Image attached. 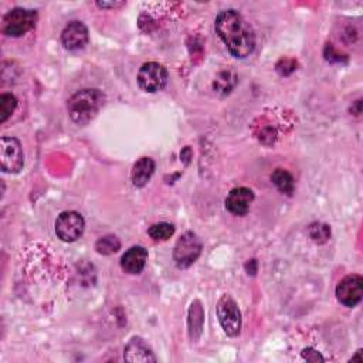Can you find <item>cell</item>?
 Here are the masks:
<instances>
[{"label":"cell","instance_id":"obj_1","mask_svg":"<svg viewBox=\"0 0 363 363\" xmlns=\"http://www.w3.org/2000/svg\"><path fill=\"white\" fill-rule=\"evenodd\" d=\"M214 29L234 58H246L254 51V30L237 11L220 12L216 18Z\"/></svg>","mask_w":363,"mask_h":363},{"label":"cell","instance_id":"obj_2","mask_svg":"<svg viewBox=\"0 0 363 363\" xmlns=\"http://www.w3.org/2000/svg\"><path fill=\"white\" fill-rule=\"evenodd\" d=\"M105 105V94L97 88L77 91L67 102V111L73 123L85 125L93 121Z\"/></svg>","mask_w":363,"mask_h":363},{"label":"cell","instance_id":"obj_3","mask_svg":"<svg viewBox=\"0 0 363 363\" xmlns=\"http://www.w3.org/2000/svg\"><path fill=\"white\" fill-rule=\"evenodd\" d=\"M203 245L193 231H186L182 235L173 250V260L179 268H188L196 263L202 254Z\"/></svg>","mask_w":363,"mask_h":363},{"label":"cell","instance_id":"obj_4","mask_svg":"<svg viewBox=\"0 0 363 363\" xmlns=\"http://www.w3.org/2000/svg\"><path fill=\"white\" fill-rule=\"evenodd\" d=\"M37 12L25 8H16L4 18V33L9 37H22L36 27Z\"/></svg>","mask_w":363,"mask_h":363},{"label":"cell","instance_id":"obj_5","mask_svg":"<svg viewBox=\"0 0 363 363\" xmlns=\"http://www.w3.org/2000/svg\"><path fill=\"white\" fill-rule=\"evenodd\" d=\"M216 311L224 334L230 338L238 336L241 332V313L237 302L231 296L224 295L217 302Z\"/></svg>","mask_w":363,"mask_h":363},{"label":"cell","instance_id":"obj_6","mask_svg":"<svg viewBox=\"0 0 363 363\" xmlns=\"http://www.w3.org/2000/svg\"><path fill=\"white\" fill-rule=\"evenodd\" d=\"M25 166V153L19 139L4 137L0 139V167L5 173H19Z\"/></svg>","mask_w":363,"mask_h":363},{"label":"cell","instance_id":"obj_7","mask_svg":"<svg viewBox=\"0 0 363 363\" xmlns=\"http://www.w3.org/2000/svg\"><path fill=\"white\" fill-rule=\"evenodd\" d=\"M85 228L84 217L77 212H63L55 220V234L64 243H74Z\"/></svg>","mask_w":363,"mask_h":363},{"label":"cell","instance_id":"obj_8","mask_svg":"<svg viewBox=\"0 0 363 363\" xmlns=\"http://www.w3.org/2000/svg\"><path fill=\"white\" fill-rule=\"evenodd\" d=\"M167 70L165 66L156 63V62H149L145 63L139 73H138V84L145 93H159L162 91L166 84H167Z\"/></svg>","mask_w":363,"mask_h":363},{"label":"cell","instance_id":"obj_9","mask_svg":"<svg viewBox=\"0 0 363 363\" xmlns=\"http://www.w3.org/2000/svg\"><path fill=\"white\" fill-rule=\"evenodd\" d=\"M336 298L342 306L355 308L363 296V278L357 274L346 275L336 285Z\"/></svg>","mask_w":363,"mask_h":363},{"label":"cell","instance_id":"obj_10","mask_svg":"<svg viewBox=\"0 0 363 363\" xmlns=\"http://www.w3.org/2000/svg\"><path fill=\"white\" fill-rule=\"evenodd\" d=\"M90 40L88 29L83 22L69 23L62 33V43L69 51L83 50Z\"/></svg>","mask_w":363,"mask_h":363},{"label":"cell","instance_id":"obj_11","mask_svg":"<svg viewBox=\"0 0 363 363\" xmlns=\"http://www.w3.org/2000/svg\"><path fill=\"white\" fill-rule=\"evenodd\" d=\"M254 202V193L249 188H235L226 198V209L234 216H246Z\"/></svg>","mask_w":363,"mask_h":363},{"label":"cell","instance_id":"obj_12","mask_svg":"<svg viewBox=\"0 0 363 363\" xmlns=\"http://www.w3.org/2000/svg\"><path fill=\"white\" fill-rule=\"evenodd\" d=\"M124 359L127 362H144V363H149V362H156V356L152 352L151 346L139 336H134L128 345L125 346V352H124Z\"/></svg>","mask_w":363,"mask_h":363},{"label":"cell","instance_id":"obj_13","mask_svg":"<svg viewBox=\"0 0 363 363\" xmlns=\"http://www.w3.org/2000/svg\"><path fill=\"white\" fill-rule=\"evenodd\" d=\"M148 261V250L142 246L131 247L121 259V267L127 274H141Z\"/></svg>","mask_w":363,"mask_h":363},{"label":"cell","instance_id":"obj_14","mask_svg":"<svg viewBox=\"0 0 363 363\" xmlns=\"http://www.w3.org/2000/svg\"><path fill=\"white\" fill-rule=\"evenodd\" d=\"M155 173V160L152 158H141L132 167L131 180L134 186L144 188Z\"/></svg>","mask_w":363,"mask_h":363},{"label":"cell","instance_id":"obj_15","mask_svg":"<svg viewBox=\"0 0 363 363\" xmlns=\"http://www.w3.org/2000/svg\"><path fill=\"white\" fill-rule=\"evenodd\" d=\"M271 180L281 193H285L288 196H291L294 193V189H295L294 177L287 170H284V169L274 170V173L271 174Z\"/></svg>","mask_w":363,"mask_h":363},{"label":"cell","instance_id":"obj_16","mask_svg":"<svg viewBox=\"0 0 363 363\" xmlns=\"http://www.w3.org/2000/svg\"><path fill=\"white\" fill-rule=\"evenodd\" d=\"M189 327H191V336L193 339L199 338L202 334V327H203V321H205V315H203V310L200 307V302L195 301L191 311H189Z\"/></svg>","mask_w":363,"mask_h":363},{"label":"cell","instance_id":"obj_17","mask_svg":"<svg viewBox=\"0 0 363 363\" xmlns=\"http://www.w3.org/2000/svg\"><path fill=\"white\" fill-rule=\"evenodd\" d=\"M119 249H121V241L116 235H112V234L101 237L95 243L97 253L102 256H111L116 253Z\"/></svg>","mask_w":363,"mask_h":363},{"label":"cell","instance_id":"obj_18","mask_svg":"<svg viewBox=\"0 0 363 363\" xmlns=\"http://www.w3.org/2000/svg\"><path fill=\"white\" fill-rule=\"evenodd\" d=\"M235 84H237L235 74L231 71H223L216 77L213 87L219 94L227 95L231 93V90L235 87Z\"/></svg>","mask_w":363,"mask_h":363},{"label":"cell","instance_id":"obj_19","mask_svg":"<svg viewBox=\"0 0 363 363\" xmlns=\"http://www.w3.org/2000/svg\"><path fill=\"white\" fill-rule=\"evenodd\" d=\"M18 107V100L12 94H2L0 95V123L5 124L15 112Z\"/></svg>","mask_w":363,"mask_h":363},{"label":"cell","instance_id":"obj_20","mask_svg":"<svg viewBox=\"0 0 363 363\" xmlns=\"http://www.w3.org/2000/svg\"><path fill=\"white\" fill-rule=\"evenodd\" d=\"M148 234L153 241H166L174 234V226L170 223H158L148 230Z\"/></svg>","mask_w":363,"mask_h":363},{"label":"cell","instance_id":"obj_21","mask_svg":"<svg viewBox=\"0 0 363 363\" xmlns=\"http://www.w3.org/2000/svg\"><path fill=\"white\" fill-rule=\"evenodd\" d=\"M310 237L318 245H324L331 237V227L324 223H313L310 226Z\"/></svg>","mask_w":363,"mask_h":363},{"label":"cell","instance_id":"obj_22","mask_svg":"<svg viewBox=\"0 0 363 363\" xmlns=\"http://www.w3.org/2000/svg\"><path fill=\"white\" fill-rule=\"evenodd\" d=\"M302 357H304L308 362H324L325 360L324 356L318 350H315L314 348H307V349L302 350Z\"/></svg>","mask_w":363,"mask_h":363},{"label":"cell","instance_id":"obj_23","mask_svg":"<svg viewBox=\"0 0 363 363\" xmlns=\"http://www.w3.org/2000/svg\"><path fill=\"white\" fill-rule=\"evenodd\" d=\"M97 6H98V8H101V9H107V8H121V6H124V2H119V4H116V2H111V4L98 2V4H97Z\"/></svg>","mask_w":363,"mask_h":363}]
</instances>
